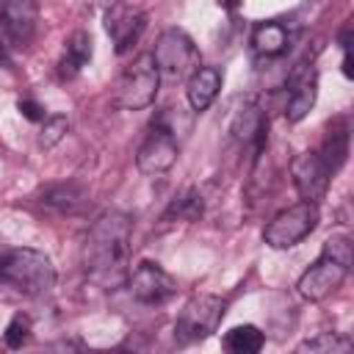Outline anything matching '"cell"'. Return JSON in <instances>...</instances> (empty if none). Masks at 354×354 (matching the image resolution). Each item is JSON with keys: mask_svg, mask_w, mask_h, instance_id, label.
I'll use <instances>...</instances> for the list:
<instances>
[{"mask_svg": "<svg viewBox=\"0 0 354 354\" xmlns=\"http://www.w3.org/2000/svg\"><path fill=\"white\" fill-rule=\"evenodd\" d=\"M221 8H227V11H235L238 6H241V0H216Z\"/></svg>", "mask_w": 354, "mask_h": 354, "instance_id": "26", "label": "cell"}, {"mask_svg": "<svg viewBox=\"0 0 354 354\" xmlns=\"http://www.w3.org/2000/svg\"><path fill=\"white\" fill-rule=\"evenodd\" d=\"M348 268H351V241L346 235H332L324 243L321 257L299 277L296 288L307 301H321L343 285Z\"/></svg>", "mask_w": 354, "mask_h": 354, "instance_id": "3", "label": "cell"}, {"mask_svg": "<svg viewBox=\"0 0 354 354\" xmlns=\"http://www.w3.org/2000/svg\"><path fill=\"white\" fill-rule=\"evenodd\" d=\"M0 285H11L25 296H44L55 288V266L36 249H3Z\"/></svg>", "mask_w": 354, "mask_h": 354, "instance_id": "2", "label": "cell"}, {"mask_svg": "<svg viewBox=\"0 0 354 354\" xmlns=\"http://www.w3.org/2000/svg\"><path fill=\"white\" fill-rule=\"evenodd\" d=\"M288 39L290 36L282 22H260L252 33V47H254V53L271 58V55H279L288 50Z\"/></svg>", "mask_w": 354, "mask_h": 354, "instance_id": "18", "label": "cell"}, {"mask_svg": "<svg viewBox=\"0 0 354 354\" xmlns=\"http://www.w3.org/2000/svg\"><path fill=\"white\" fill-rule=\"evenodd\" d=\"M263 332L252 324H241V326H232L227 335H224V348L232 351V354H257L263 348Z\"/></svg>", "mask_w": 354, "mask_h": 354, "instance_id": "20", "label": "cell"}, {"mask_svg": "<svg viewBox=\"0 0 354 354\" xmlns=\"http://www.w3.org/2000/svg\"><path fill=\"white\" fill-rule=\"evenodd\" d=\"M202 207H205L202 194H199L196 188H185V191L171 202V207H169L166 218L177 216V218H185V221H196V218L202 216Z\"/></svg>", "mask_w": 354, "mask_h": 354, "instance_id": "22", "label": "cell"}, {"mask_svg": "<svg viewBox=\"0 0 354 354\" xmlns=\"http://www.w3.org/2000/svg\"><path fill=\"white\" fill-rule=\"evenodd\" d=\"M91 58V36L86 30H75L69 39H66V50L58 61V75L61 77H75Z\"/></svg>", "mask_w": 354, "mask_h": 354, "instance_id": "17", "label": "cell"}, {"mask_svg": "<svg viewBox=\"0 0 354 354\" xmlns=\"http://www.w3.org/2000/svg\"><path fill=\"white\" fill-rule=\"evenodd\" d=\"M0 61H6V47H3V41H0Z\"/></svg>", "mask_w": 354, "mask_h": 354, "instance_id": "27", "label": "cell"}, {"mask_svg": "<svg viewBox=\"0 0 354 354\" xmlns=\"http://www.w3.org/2000/svg\"><path fill=\"white\" fill-rule=\"evenodd\" d=\"M158 83H160V75L155 69L152 55H138L122 72L116 94H113V102L119 108H124V111H141V108L152 105V100L158 94Z\"/></svg>", "mask_w": 354, "mask_h": 354, "instance_id": "7", "label": "cell"}, {"mask_svg": "<svg viewBox=\"0 0 354 354\" xmlns=\"http://www.w3.org/2000/svg\"><path fill=\"white\" fill-rule=\"evenodd\" d=\"M177 152H180L177 127L171 124V108H166L152 119V124L138 147L136 166L141 174L158 177V174H166L177 163Z\"/></svg>", "mask_w": 354, "mask_h": 354, "instance_id": "4", "label": "cell"}, {"mask_svg": "<svg viewBox=\"0 0 354 354\" xmlns=\"http://www.w3.org/2000/svg\"><path fill=\"white\" fill-rule=\"evenodd\" d=\"M232 133L243 141V144H252L254 155H263V147H266V138H268V122L263 116V111L249 102L246 108H241L235 124H232Z\"/></svg>", "mask_w": 354, "mask_h": 354, "instance_id": "16", "label": "cell"}, {"mask_svg": "<svg viewBox=\"0 0 354 354\" xmlns=\"http://www.w3.org/2000/svg\"><path fill=\"white\" fill-rule=\"evenodd\" d=\"M28 337H30V318H28L25 313H17V315L8 321L6 332H3V340H6L8 348H22V346L28 343Z\"/></svg>", "mask_w": 354, "mask_h": 354, "instance_id": "23", "label": "cell"}, {"mask_svg": "<svg viewBox=\"0 0 354 354\" xmlns=\"http://www.w3.org/2000/svg\"><path fill=\"white\" fill-rule=\"evenodd\" d=\"M318 155L324 158V163H326V169L332 174L340 171V166L346 163V155H348V127H346L343 119H337V124L329 127V133H326L324 147H321Z\"/></svg>", "mask_w": 354, "mask_h": 354, "instance_id": "19", "label": "cell"}, {"mask_svg": "<svg viewBox=\"0 0 354 354\" xmlns=\"http://www.w3.org/2000/svg\"><path fill=\"white\" fill-rule=\"evenodd\" d=\"M144 28H147V14L141 8H136V6L113 3L105 11V30L113 39V47H116L119 55H124L141 39Z\"/></svg>", "mask_w": 354, "mask_h": 354, "instance_id": "11", "label": "cell"}, {"mask_svg": "<svg viewBox=\"0 0 354 354\" xmlns=\"http://www.w3.org/2000/svg\"><path fill=\"white\" fill-rule=\"evenodd\" d=\"M221 88V72L216 66H196L191 75H188V86H185V94H188V105L194 111H205L210 108V102L216 100Z\"/></svg>", "mask_w": 354, "mask_h": 354, "instance_id": "14", "label": "cell"}, {"mask_svg": "<svg viewBox=\"0 0 354 354\" xmlns=\"http://www.w3.org/2000/svg\"><path fill=\"white\" fill-rule=\"evenodd\" d=\"M66 130H69V119H66V116H61V113L44 116V124H41V133H39V144H41L44 149H50V147H55V144L64 138Z\"/></svg>", "mask_w": 354, "mask_h": 354, "instance_id": "24", "label": "cell"}, {"mask_svg": "<svg viewBox=\"0 0 354 354\" xmlns=\"http://www.w3.org/2000/svg\"><path fill=\"white\" fill-rule=\"evenodd\" d=\"M318 94V72L313 64H296L290 77H288V105H285V119L288 122H301L310 108L315 105Z\"/></svg>", "mask_w": 354, "mask_h": 354, "instance_id": "12", "label": "cell"}, {"mask_svg": "<svg viewBox=\"0 0 354 354\" xmlns=\"http://www.w3.org/2000/svg\"><path fill=\"white\" fill-rule=\"evenodd\" d=\"M36 22H39V6H36V0H6L0 6V25H3L6 36L17 47H25L33 39Z\"/></svg>", "mask_w": 354, "mask_h": 354, "instance_id": "13", "label": "cell"}, {"mask_svg": "<svg viewBox=\"0 0 354 354\" xmlns=\"http://www.w3.org/2000/svg\"><path fill=\"white\" fill-rule=\"evenodd\" d=\"M351 348H354V343L348 337H343L337 332H321V335L299 343L296 351H301V354L304 351H310V354H343V351H351Z\"/></svg>", "mask_w": 354, "mask_h": 354, "instance_id": "21", "label": "cell"}, {"mask_svg": "<svg viewBox=\"0 0 354 354\" xmlns=\"http://www.w3.org/2000/svg\"><path fill=\"white\" fill-rule=\"evenodd\" d=\"M290 174H293V185L299 191V196L304 202H321L329 191V180H332V171L326 169L324 158L318 152H301L293 158L290 163Z\"/></svg>", "mask_w": 354, "mask_h": 354, "instance_id": "9", "label": "cell"}, {"mask_svg": "<svg viewBox=\"0 0 354 354\" xmlns=\"http://www.w3.org/2000/svg\"><path fill=\"white\" fill-rule=\"evenodd\" d=\"M224 307H227V301L216 293H199V296L188 299L177 315V324H174L177 340L180 343H199V340L210 337L218 329V321L224 318Z\"/></svg>", "mask_w": 354, "mask_h": 354, "instance_id": "5", "label": "cell"}, {"mask_svg": "<svg viewBox=\"0 0 354 354\" xmlns=\"http://www.w3.org/2000/svg\"><path fill=\"white\" fill-rule=\"evenodd\" d=\"M127 282H130L133 299H138L141 304H163V301H169V299L174 296V290H177L174 279H171L158 263H149V260L138 263L136 271L127 277Z\"/></svg>", "mask_w": 354, "mask_h": 354, "instance_id": "10", "label": "cell"}, {"mask_svg": "<svg viewBox=\"0 0 354 354\" xmlns=\"http://www.w3.org/2000/svg\"><path fill=\"white\" fill-rule=\"evenodd\" d=\"M17 108H19V113H22L28 122H44V108H41L39 102H33V100H19Z\"/></svg>", "mask_w": 354, "mask_h": 354, "instance_id": "25", "label": "cell"}, {"mask_svg": "<svg viewBox=\"0 0 354 354\" xmlns=\"http://www.w3.org/2000/svg\"><path fill=\"white\" fill-rule=\"evenodd\" d=\"M133 218L122 210H105L88 230L83 243V268L88 279L102 288H119L127 282Z\"/></svg>", "mask_w": 354, "mask_h": 354, "instance_id": "1", "label": "cell"}, {"mask_svg": "<svg viewBox=\"0 0 354 354\" xmlns=\"http://www.w3.org/2000/svg\"><path fill=\"white\" fill-rule=\"evenodd\" d=\"M41 207L47 213H55V216H75L86 207V191L77 188L75 183H61V185H50L44 194H41Z\"/></svg>", "mask_w": 354, "mask_h": 354, "instance_id": "15", "label": "cell"}, {"mask_svg": "<svg viewBox=\"0 0 354 354\" xmlns=\"http://www.w3.org/2000/svg\"><path fill=\"white\" fill-rule=\"evenodd\" d=\"M152 61H155V69L163 80L177 83L199 66V53H196L194 41L188 39V33L169 28L160 33V39L152 50Z\"/></svg>", "mask_w": 354, "mask_h": 354, "instance_id": "6", "label": "cell"}, {"mask_svg": "<svg viewBox=\"0 0 354 354\" xmlns=\"http://www.w3.org/2000/svg\"><path fill=\"white\" fill-rule=\"evenodd\" d=\"M318 224V205L315 202H299L282 213H277L268 227L263 230V241L271 249H290L299 241H304Z\"/></svg>", "mask_w": 354, "mask_h": 354, "instance_id": "8", "label": "cell"}]
</instances>
